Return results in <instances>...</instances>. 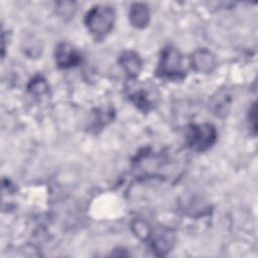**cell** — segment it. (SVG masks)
<instances>
[{
  "label": "cell",
  "mask_w": 258,
  "mask_h": 258,
  "mask_svg": "<svg viewBox=\"0 0 258 258\" xmlns=\"http://www.w3.org/2000/svg\"><path fill=\"white\" fill-rule=\"evenodd\" d=\"M46 90V85L44 81H34L32 83V92H38V93H43Z\"/></svg>",
  "instance_id": "obj_10"
},
{
  "label": "cell",
  "mask_w": 258,
  "mask_h": 258,
  "mask_svg": "<svg viewBox=\"0 0 258 258\" xmlns=\"http://www.w3.org/2000/svg\"><path fill=\"white\" fill-rule=\"evenodd\" d=\"M157 75L167 79H179L184 76L182 70V56L178 49L168 45L160 53Z\"/></svg>",
  "instance_id": "obj_3"
},
{
  "label": "cell",
  "mask_w": 258,
  "mask_h": 258,
  "mask_svg": "<svg viewBox=\"0 0 258 258\" xmlns=\"http://www.w3.org/2000/svg\"><path fill=\"white\" fill-rule=\"evenodd\" d=\"M115 21V11L108 5H97L91 8L86 17L85 24L92 35L102 38L113 28Z\"/></svg>",
  "instance_id": "obj_1"
},
{
  "label": "cell",
  "mask_w": 258,
  "mask_h": 258,
  "mask_svg": "<svg viewBox=\"0 0 258 258\" xmlns=\"http://www.w3.org/2000/svg\"><path fill=\"white\" fill-rule=\"evenodd\" d=\"M191 66L196 72L209 74L217 66L215 55L207 49H199L191 56Z\"/></svg>",
  "instance_id": "obj_6"
},
{
  "label": "cell",
  "mask_w": 258,
  "mask_h": 258,
  "mask_svg": "<svg viewBox=\"0 0 258 258\" xmlns=\"http://www.w3.org/2000/svg\"><path fill=\"white\" fill-rule=\"evenodd\" d=\"M55 62L61 69L76 67L81 61L79 51L69 43H59L55 49Z\"/></svg>",
  "instance_id": "obj_5"
},
{
  "label": "cell",
  "mask_w": 258,
  "mask_h": 258,
  "mask_svg": "<svg viewBox=\"0 0 258 258\" xmlns=\"http://www.w3.org/2000/svg\"><path fill=\"white\" fill-rule=\"evenodd\" d=\"M119 61L125 73L131 78H135L141 71L142 61L139 55L134 51H124L120 55Z\"/></svg>",
  "instance_id": "obj_8"
},
{
  "label": "cell",
  "mask_w": 258,
  "mask_h": 258,
  "mask_svg": "<svg viewBox=\"0 0 258 258\" xmlns=\"http://www.w3.org/2000/svg\"><path fill=\"white\" fill-rule=\"evenodd\" d=\"M157 96L154 91L148 90L147 88H140L131 94V99L134 104L143 111H148L153 107Z\"/></svg>",
  "instance_id": "obj_9"
},
{
  "label": "cell",
  "mask_w": 258,
  "mask_h": 258,
  "mask_svg": "<svg viewBox=\"0 0 258 258\" xmlns=\"http://www.w3.org/2000/svg\"><path fill=\"white\" fill-rule=\"evenodd\" d=\"M217 140V130L209 123L192 124L186 132V144L195 151H206Z\"/></svg>",
  "instance_id": "obj_2"
},
{
  "label": "cell",
  "mask_w": 258,
  "mask_h": 258,
  "mask_svg": "<svg viewBox=\"0 0 258 258\" xmlns=\"http://www.w3.org/2000/svg\"><path fill=\"white\" fill-rule=\"evenodd\" d=\"M148 239L152 251H154L157 255H164L170 251L175 241L174 234L171 232V230L166 228H156L153 230V232L150 229L146 240Z\"/></svg>",
  "instance_id": "obj_4"
},
{
  "label": "cell",
  "mask_w": 258,
  "mask_h": 258,
  "mask_svg": "<svg viewBox=\"0 0 258 258\" xmlns=\"http://www.w3.org/2000/svg\"><path fill=\"white\" fill-rule=\"evenodd\" d=\"M250 120L253 123V130L256 131V105L254 104L252 109L250 110Z\"/></svg>",
  "instance_id": "obj_11"
},
{
  "label": "cell",
  "mask_w": 258,
  "mask_h": 258,
  "mask_svg": "<svg viewBox=\"0 0 258 258\" xmlns=\"http://www.w3.org/2000/svg\"><path fill=\"white\" fill-rule=\"evenodd\" d=\"M150 19L148 7L143 3H134L129 10L130 23L136 28H144Z\"/></svg>",
  "instance_id": "obj_7"
}]
</instances>
